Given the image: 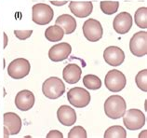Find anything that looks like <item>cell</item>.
Wrapping results in <instances>:
<instances>
[{"label":"cell","mask_w":147,"mask_h":138,"mask_svg":"<svg viewBox=\"0 0 147 138\" xmlns=\"http://www.w3.org/2000/svg\"><path fill=\"white\" fill-rule=\"evenodd\" d=\"M103 136L104 138H126L127 132L122 126L114 125L106 130Z\"/></svg>","instance_id":"44dd1931"},{"label":"cell","mask_w":147,"mask_h":138,"mask_svg":"<svg viewBox=\"0 0 147 138\" xmlns=\"http://www.w3.org/2000/svg\"><path fill=\"white\" fill-rule=\"evenodd\" d=\"M34 105V95L29 90L19 91L15 97V106L21 111H28Z\"/></svg>","instance_id":"5bb4252c"},{"label":"cell","mask_w":147,"mask_h":138,"mask_svg":"<svg viewBox=\"0 0 147 138\" xmlns=\"http://www.w3.org/2000/svg\"><path fill=\"white\" fill-rule=\"evenodd\" d=\"M55 24L59 25L63 29L64 34H70L74 33L76 29V21L73 16L69 14H63L57 18Z\"/></svg>","instance_id":"ac0fdd59"},{"label":"cell","mask_w":147,"mask_h":138,"mask_svg":"<svg viewBox=\"0 0 147 138\" xmlns=\"http://www.w3.org/2000/svg\"><path fill=\"white\" fill-rule=\"evenodd\" d=\"M69 9L76 17L86 18L90 16L93 10V4L90 1H71Z\"/></svg>","instance_id":"9a60e30c"},{"label":"cell","mask_w":147,"mask_h":138,"mask_svg":"<svg viewBox=\"0 0 147 138\" xmlns=\"http://www.w3.org/2000/svg\"><path fill=\"white\" fill-rule=\"evenodd\" d=\"M123 122L126 128L130 131L140 130L145 124V116L139 109H129L123 115Z\"/></svg>","instance_id":"8992f818"},{"label":"cell","mask_w":147,"mask_h":138,"mask_svg":"<svg viewBox=\"0 0 147 138\" xmlns=\"http://www.w3.org/2000/svg\"><path fill=\"white\" fill-rule=\"evenodd\" d=\"M54 11L45 3H38L32 7V20L38 25H46L53 20Z\"/></svg>","instance_id":"3957f363"},{"label":"cell","mask_w":147,"mask_h":138,"mask_svg":"<svg viewBox=\"0 0 147 138\" xmlns=\"http://www.w3.org/2000/svg\"><path fill=\"white\" fill-rule=\"evenodd\" d=\"M67 99L73 106L77 108H83L90 103L91 96L90 93L84 88L75 87L68 91Z\"/></svg>","instance_id":"277c9868"},{"label":"cell","mask_w":147,"mask_h":138,"mask_svg":"<svg viewBox=\"0 0 147 138\" xmlns=\"http://www.w3.org/2000/svg\"><path fill=\"white\" fill-rule=\"evenodd\" d=\"M82 30L84 37L90 42H97L102 37L103 34V29L100 22L91 18L85 21Z\"/></svg>","instance_id":"9c48e42d"},{"label":"cell","mask_w":147,"mask_h":138,"mask_svg":"<svg viewBox=\"0 0 147 138\" xmlns=\"http://www.w3.org/2000/svg\"><path fill=\"white\" fill-rule=\"evenodd\" d=\"M82 70L77 64H70L64 67L63 78L68 84H76L80 80Z\"/></svg>","instance_id":"e0dca14e"},{"label":"cell","mask_w":147,"mask_h":138,"mask_svg":"<svg viewBox=\"0 0 147 138\" xmlns=\"http://www.w3.org/2000/svg\"><path fill=\"white\" fill-rule=\"evenodd\" d=\"M102 11L106 15H112L117 13L119 7L118 1H102L100 3Z\"/></svg>","instance_id":"603a6c76"},{"label":"cell","mask_w":147,"mask_h":138,"mask_svg":"<svg viewBox=\"0 0 147 138\" xmlns=\"http://www.w3.org/2000/svg\"><path fill=\"white\" fill-rule=\"evenodd\" d=\"M4 38H5V44H4V48H6L7 45V37L6 33H4Z\"/></svg>","instance_id":"f1b7e54d"},{"label":"cell","mask_w":147,"mask_h":138,"mask_svg":"<svg viewBox=\"0 0 147 138\" xmlns=\"http://www.w3.org/2000/svg\"><path fill=\"white\" fill-rule=\"evenodd\" d=\"M104 84L110 91L118 93L126 87L127 78L121 71L113 69L107 73L104 78Z\"/></svg>","instance_id":"5b68a950"},{"label":"cell","mask_w":147,"mask_h":138,"mask_svg":"<svg viewBox=\"0 0 147 138\" xmlns=\"http://www.w3.org/2000/svg\"><path fill=\"white\" fill-rule=\"evenodd\" d=\"M4 133L5 137L9 135H16L22 129V120L14 112H7L4 114Z\"/></svg>","instance_id":"30bf717a"},{"label":"cell","mask_w":147,"mask_h":138,"mask_svg":"<svg viewBox=\"0 0 147 138\" xmlns=\"http://www.w3.org/2000/svg\"><path fill=\"white\" fill-rule=\"evenodd\" d=\"M126 101L120 95H111L104 103V112L106 116L112 120L122 118L126 112Z\"/></svg>","instance_id":"6da1fadb"},{"label":"cell","mask_w":147,"mask_h":138,"mask_svg":"<svg viewBox=\"0 0 147 138\" xmlns=\"http://www.w3.org/2000/svg\"><path fill=\"white\" fill-rule=\"evenodd\" d=\"M50 3H51L53 6L61 7V6L65 5V4L67 3V1H53V0H51V1H50Z\"/></svg>","instance_id":"83f0119b"},{"label":"cell","mask_w":147,"mask_h":138,"mask_svg":"<svg viewBox=\"0 0 147 138\" xmlns=\"http://www.w3.org/2000/svg\"><path fill=\"white\" fill-rule=\"evenodd\" d=\"M72 52L71 45L67 42L58 43L52 46L49 51V58L53 62H61L67 59Z\"/></svg>","instance_id":"7c38bea8"},{"label":"cell","mask_w":147,"mask_h":138,"mask_svg":"<svg viewBox=\"0 0 147 138\" xmlns=\"http://www.w3.org/2000/svg\"><path fill=\"white\" fill-rule=\"evenodd\" d=\"M130 52L136 57L147 54V32L140 31L135 33L129 41Z\"/></svg>","instance_id":"ba28073f"},{"label":"cell","mask_w":147,"mask_h":138,"mask_svg":"<svg viewBox=\"0 0 147 138\" xmlns=\"http://www.w3.org/2000/svg\"><path fill=\"white\" fill-rule=\"evenodd\" d=\"M33 34V30H15L14 34L20 40H25Z\"/></svg>","instance_id":"484cf974"},{"label":"cell","mask_w":147,"mask_h":138,"mask_svg":"<svg viewBox=\"0 0 147 138\" xmlns=\"http://www.w3.org/2000/svg\"><path fill=\"white\" fill-rule=\"evenodd\" d=\"M135 82L136 85L140 90L146 93L147 91V69L140 71L135 78Z\"/></svg>","instance_id":"cb8c5ba5"},{"label":"cell","mask_w":147,"mask_h":138,"mask_svg":"<svg viewBox=\"0 0 147 138\" xmlns=\"http://www.w3.org/2000/svg\"><path fill=\"white\" fill-rule=\"evenodd\" d=\"M31 66L28 60L24 58H17L11 62L7 66V74L14 79H22L28 76Z\"/></svg>","instance_id":"52a82bcc"},{"label":"cell","mask_w":147,"mask_h":138,"mask_svg":"<svg viewBox=\"0 0 147 138\" xmlns=\"http://www.w3.org/2000/svg\"><path fill=\"white\" fill-rule=\"evenodd\" d=\"M83 84L88 90H99L102 87L100 78L95 75H86L83 78Z\"/></svg>","instance_id":"7402d4cb"},{"label":"cell","mask_w":147,"mask_h":138,"mask_svg":"<svg viewBox=\"0 0 147 138\" xmlns=\"http://www.w3.org/2000/svg\"><path fill=\"white\" fill-rule=\"evenodd\" d=\"M134 21L139 28L146 29L147 28V7H142L136 10L134 15Z\"/></svg>","instance_id":"ffe728a7"},{"label":"cell","mask_w":147,"mask_h":138,"mask_svg":"<svg viewBox=\"0 0 147 138\" xmlns=\"http://www.w3.org/2000/svg\"><path fill=\"white\" fill-rule=\"evenodd\" d=\"M64 36L63 29L59 25H51L45 31V37L50 42H58L63 39Z\"/></svg>","instance_id":"d6986e66"},{"label":"cell","mask_w":147,"mask_h":138,"mask_svg":"<svg viewBox=\"0 0 147 138\" xmlns=\"http://www.w3.org/2000/svg\"><path fill=\"white\" fill-rule=\"evenodd\" d=\"M43 94L49 99H58L64 93L65 86L61 78L51 76L46 79L42 85Z\"/></svg>","instance_id":"7a4b0ae2"},{"label":"cell","mask_w":147,"mask_h":138,"mask_svg":"<svg viewBox=\"0 0 147 138\" xmlns=\"http://www.w3.org/2000/svg\"><path fill=\"white\" fill-rule=\"evenodd\" d=\"M63 133L60 131H57V130L50 131L47 135V138H63Z\"/></svg>","instance_id":"4316f807"},{"label":"cell","mask_w":147,"mask_h":138,"mask_svg":"<svg viewBox=\"0 0 147 138\" xmlns=\"http://www.w3.org/2000/svg\"><path fill=\"white\" fill-rule=\"evenodd\" d=\"M87 132L82 126H76L68 133V138H87Z\"/></svg>","instance_id":"d4e9b609"},{"label":"cell","mask_w":147,"mask_h":138,"mask_svg":"<svg viewBox=\"0 0 147 138\" xmlns=\"http://www.w3.org/2000/svg\"><path fill=\"white\" fill-rule=\"evenodd\" d=\"M57 118L61 124L64 126H72L76 121V113L72 107L61 106L57 111Z\"/></svg>","instance_id":"2e32d148"},{"label":"cell","mask_w":147,"mask_h":138,"mask_svg":"<svg viewBox=\"0 0 147 138\" xmlns=\"http://www.w3.org/2000/svg\"><path fill=\"white\" fill-rule=\"evenodd\" d=\"M133 21L131 15L124 11L115 16L113 22V27L117 34H125L130 30Z\"/></svg>","instance_id":"4fadbf2b"},{"label":"cell","mask_w":147,"mask_h":138,"mask_svg":"<svg viewBox=\"0 0 147 138\" xmlns=\"http://www.w3.org/2000/svg\"><path fill=\"white\" fill-rule=\"evenodd\" d=\"M103 59L111 66H119L125 60V53L117 46H110L103 51Z\"/></svg>","instance_id":"8fae6325"}]
</instances>
